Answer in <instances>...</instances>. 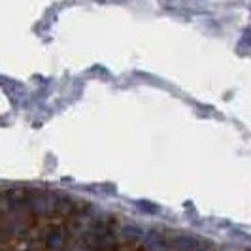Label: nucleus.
I'll use <instances>...</instances> for the list:
<instances>
[{
    "instance_id": "nucleus-3",
    "label": "nucleus",
    "mask_w": 251,
    "mask_h": 251,
    "mask_svg": "<svg viewBox=\"0 0 251 251\" xmlns=\"http://www.w3.org/2000/svg\"><path fill=\"white\" fill-rule=\"evenodd\" d=\"M174 248H176V251H195L197 242H195V238H189V236H179L174 242Z\"/></svg>"
},
{
    "instance_id": "nucleus-4",
    "label": "nucleus",
    "mask_w": 251,
    "mask_h": 251,
    "mask_svg": "<svg viewBox=\"0 0 251 251\" xmlns=\"http://www.w3.org/2000/svg\"><path fill=\"white\" fill-rule=\"evenodd\" d=\"M123 232H125V236H130V238H138V236H142V228H138L136 225H126Z\"/></svg>"
},
{
    "instance_id": "nucleus-5",
    "label": "nucleus",
    "mask_w": 251,
    "mask_h": 251,
    "mask_svg": "<svg viewBox=\"0 0 251 251\" xmlns=\"http://www.w3.org/2000/svg\"><path fill=\"white\" fill-rule=\"evenodd\" d=\"M140 208H144V210H153V214L157 212V206H153V204H150V202H138Z\"/></svg>"
},
{
    "instance_id": "nucleus-1",
    "label": "nucleus",
    "mask_w": 251,
    "mask_h": 251,
    "mask_svg": "<svg viewBox=\"0 0 251 251\" xmlns=\"http://www.w3.org/2000/svg\"><path fill=\"white\" fill-rule=\"evenodd\" d=\"M48 250L51 251H63L64 246H66V236H64V232L61 228H55V230H51L50 234H48Z\"/></svg>"
},
{
    "instance_id": "nucleus-2",
    "label": "nucleus",
    "mask_w": 251,
    "mask_h": 251,
    "mask_svg": "<svg viewBox=\"0 0 251 251\" xmlns=\"http://www.w3.org/2000/svg\"><path fill=\"white\" fill-rule=\"evenodd\" d=\"M146 246L150 251H164L166 250V242L163 236H159L157 232H150L146 238Z\"/></svg>"
}]
</instances>
